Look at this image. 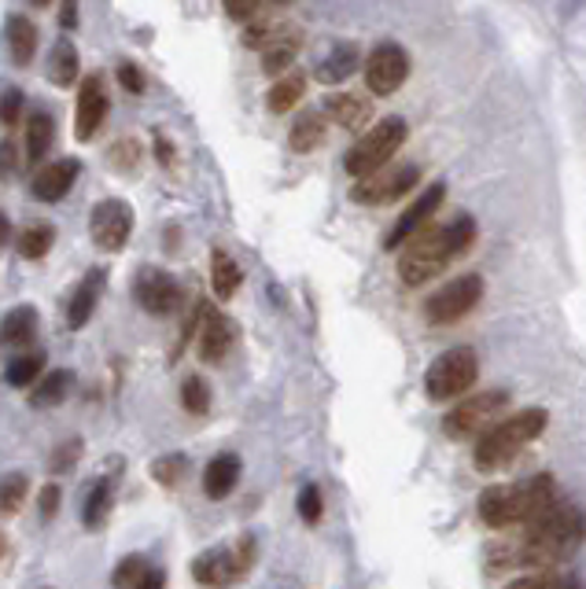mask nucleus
Instances as JSON below:
<instances>
[{
  "label": "nucleus",
  "instance_id": "obj_1",
  "mask_svg": "<svg viewBox=\"0 0 586 589\" xmlns=\"http://www.w3.org/2000/svg\"><path fill=\"white\" fill-rule=\"evenodd\" d=\"M472 243H476V221L469 215L453 218L450 226H436V229L428 226L402 247L399 280L406 284V288H424V284L436 280L453 258L469 255Z\"/></svg>",
  "mask_w": 586,
  "mask_h": 589
},
{
  "label": "nucleus",
  "instance_id": "obj_2",
  "mask_svg": "<svg viewBox=\"0 0 586 589\" xmlns=\"http://www.w3.org/2000/svg\"><path fill=\"white\" fill-rule=\"evenodd\" d=\"M586 538V516L568 501H553L542 516L528 523L524 542L513 550V564L553 571L564 556H572Z\"/></svg>",
  "mask_w": 586,
  "mask_h": 589
},
{
  "label": "nucleus",
  "instance_id": "obj_3",
  "mask_svg": "<svg viewBox=\"0 0 586 589\" xmlns=\"http://www.w3.org/2000/svg\"><path fill=\"white\" fill-rule=\"evenodd\" d=\"M553 501H558L553 475H531L524 483H498L480 494V520L494 527V531H505V527L531 523Z\"/></svg>",
  "mask_w": 586,
  "mask_h": 589
},
{
  "label": "nucleus",
  "instance_id": "obj_4",
  "mask_svg": "<svg viewBox=\"0 0 586 589\" xmlns=\"http://www.w3.org/2000/svg\"><path fill=\"white\" fill-rule=\"evenodd\" d=\"M545 416L542 409H520L513 416H502L494 428H487L476 439V450H472V461H476L480 472H498L502 464H509L524 446L531 439H539L545 431Z\"/></svg>",
  "mask_w": 586,
  "mask_h": 589
},
{
  "label": "nucleus",
  "instance_id": "obj_5",
  "mask_svg": "<svg viewBox=\"0 0 586 589\" xmlns=\"http://www.w3.org/2000/svg\"><path fill=\"white\" fill-rule=\"evenodd\" d=\"M410 137V126L406 118L391 115V118H380L377 126L369 129V134L358 137V145L347 151V159H343V166H347L351 177L366 181L372 174H380L383 166H388L391 159H395V151L406 145Z\"/></svg>",
  "mask_w": 586,
  "mask_h": 589
},
{
  "label": "nucleus",
  "instance_id": "obj_6",
  "mask_svg": "<svg viewBox=\"0 0 586 589\" xmlns=\"http://www.w3.org/2000/svg\"><path fill=\"white\" fill-rule=\"evenodd\" d=\"M480 380V358L472 347H450L443 350L424 372V394L428 402H458L464 399Z\"/></svg>",
  "mask_w": 586,
  "mask_h": 589
},
{
  "label": "nucleus",
  "instance_id": "obj_7",
  "mask_svg": "<svg viewBox=\"0 0 586 589\" xmlns=\"http://www.w3.org/2000/svg\"><path fill=\"white\" fill-rule=\"evenodd\" d=\"M505 405H509V391H480V394H464V399L453 405L443 420V431L453 442L464 439H480L483 431L494 428L502 420Z\"/></svg>",
  "mask_w": 586,
  "mask_h": 589
},
{
  "label": "nucleus",
  "instance_id": "obj_8",
  "mask_svg": "<svg viewBox=\"0 0 586 589\" xmlns=\"http://www.w3.org/2000/svg\"><path fill=\"white\" fill-rule=\"evenodd\" d=\"M480 299H483V277L480 273H461V277L443 284V288L424 302V321L458 324L461 317H469V313L480 307Z\"/></svg>",
  "mask_w": 586,
  "mask_h": 589
},
{
  "label": "nucleus",
  "instance_id": "obj_9",
  "mask_svg": "<svg viewBox=\"0 0 586 589\" xmlns=\"http://www.w3.org/2000/svg\"><path fill=\"white\" fill-rule=\"evenodd\" d=\"M89 236L107 255L123 251L129 236H134V207L123 199H100L93 215H89Z\"/></svg>",
  "mask_w": 586,
  "mask_h": 589
},
{
  "label": "nucleus",
  "instance_id": "obj_10",
  "mask_svg": "<svg viewBox=\"0 0 586 589\" xmlns=\"http://www.w3.org/2000/svg\"><path fill=\"white\" fill-rule=\"evenodd\" d=\"M410 78V53L395 41H383L366 59V85L372 96H395Z\"/></svg>",
  "mask_w": 586,
  "mask_h": 589
},
{
  "label": "nucleus",
  "instance_id": "obj_11",
  "mask_svg": "<svg viewBox=\"0 0 586 589\" xmlns=\"http://www.w3.org/2000/svg\"><path fill=\"white\" fill-rule=\"evenodd\" d=\"M134 299L140 302L145 313H156V317H166L181 307V284L170 277L166 269L145 266L134 280Z\"/></svg>",
  "mask_w": 586,
  "mask_h": 589
},
{
  "label": "nucleus",
  "instance_id": "obj_12",
  "mask_svg": "<svg viewBox=\"0 0 586 589\" xmlns=\"http://www.w3.org/2000/svg\"><path fill=\"white\" fill-rule=\"evenodd\" d=\"M443 196H447V188L443 185H432L428 192H421V199H413L406 210H402V218L391 226L388 232V240H383V247L388 251H399V247H406V243L417 236V232H424L432 226V215L443 207Z\"/></svg>",
  "mask_w": 586,
  "mask_h": 589
},
{
  "label": "nucleus",
  "instance_id": "obj_13",
  "mask_svg": "<svg viewBox=\"0 0 586 589\" xmlns=\"http://www.w3.org/2000/svg\"><path fill=\"white\" fill-rule=\"evenodd\" d=\"M421 181V170L417 166H402V170H388V174H372L366 181H358L351 199L355 203H366V207H380V203H395L402 199L406 192Z\"/></svg>",
  "mask_w": 586,
  "mask_h": 589
},
{
  "label": "nucleus",
  "instance_id": "obj_14",
  "mask_svg": "<svg viewBox=\"0 0 586 589\" xmlns=\"http://www.w3.org/2000/svg\"><path fill=\"white\" fill-rule=\"evenodd\" d=\"M107 89H104V78L100 74H89L78 89V118H74V137L78 140H93L100 129H104V118H107Z\"/></svg>",
  "mask_w": 586,
  "mask_h": 589
},
{
  "label": "nucleus",
  "instance_id": "obj_15",
  "mask_svg": "<svg viewBox=\"0 0 586 589\" xmlns=\"http://www.w3.org/2000/svg\"><path fill=\"white\" fill-rule=\"evenodd\" d=\"M232 343H237V324H232L221 310L204 302V317H199V358L207 365L226 361Z\"/></svg>",
  "mask_w": 586,
  "mask_h": 589
},
{
  "label": "nucleus",
  "instance_id": "obj_16",
  "mask_svg": "<svg viewBox=\"0 0 586 589\" xmlns=\"http://www.w3.org/2000/svg\"><path fill=\"white\" fill-rule=\"evenodd\" d=\"M240 575H244V564H240V556H232L229 550H207L192 561V578L207 589L229 586L232 578H240Z\"/></svg>",
  "mask_w": 586,
  "mask_h": 589
},
{
  "label": "nucleus",
  "instance_id": "obj_17",
  "mask_svg": "<svg viewBox=\"0 0 586 589\" xmlns=\"http://www.w3.org/2000/svg\"><path fill=\"white\" fill-rule=\"evenodd\" d=\"M78 174H82V162H78V159L48 162V166L37 170V177H34V185H30V192H34V196L42 199V203H59L70 188H74Z\"/></svg>",
  "mask_w": 586,
  "mask_h": 589
},
{
  "label": "nucleus",
  "instance_id": "obj_18",
  "mask_svg": "<svg viewBox=\"0 0 586 589\" xmlns=\"http://www.w3.org/2000/svg\"><path fill=\"white\" fill-rule=\"evenodd\" d=\"M104 280H107V269H89L82 284L74 288V294L67 299V328L70 332H82L89 317L96 313V302H100V291H104Z\"/></svg>",
  "mask_w": 586,
  "mask_h": 589
},
{
  "label": "nucleus",
  "instance_id": "obj_19",
  "mask_svg": "<svg viewBox=\"0 0 586 589\" xmlns=\"http://www.w3.org/2000/svg\"><path fill=\"white\" fill-rule=\"evenodd\" d=\"M302 48V30L299 26H273L269 41L262 45V70L266 74H285L296 63Z\"/></svg>",
  "mask_w": 586,
  "mask_h": 589
},
{
  "label": "nucleus",
  "instance_id": "obj_20",
  "mask_svg": "<svg viewBox=\"0 0 586 589\" xmlns=\"http://www.w3.org/2000/svg\"><path fill=\"white\" fill-rule=\"evenodd\" d=\"M325 118L343 129H366L372 118V100L361 93H332L325 100Z\"/></svg>",
  "mask_w": 586,
  "mask_h": 589
},
{
  "label": "nucleus",
  "instance_id": "obj_21",
  "mask_svg": "<svg viewBox=\"0 0 586 589\" xmlns=\"http://www.w3.org/2000/svg\"><path fill=\"white\" fill-rule=\"evenodd\" d=\"M240 483V457L237 453H218L215 461L204 469V494L210 501H221V497H229L237 490Z\"/></svg>",
  "mask_w": 586,
  "mask_h": 589
},
{
  "label": "nucleus",
  "instance_id": "obj_22",
  "mask_svg": "<svg viewBox=\"0 0 586 589\" xmlns=\"http://www.w3.org/2000/svg\"><path fill=\"white\" fill-rule=\"evenodd\" d=\"M325 134H329L325 111H302V115L291 122L288 145H291V151H299V155H310V151H318L325 145Z\"/></svg>",
  "mask_w": 586,
  "mask_h": 589
},
{
  "label": "nucleus",
  "instance_id": "obj_23",
  "mask_svg": "<svg viewBox=\"0 0 586 589\" xmlns=\"http://www.w3.org/2000/svg\"><path fill=\"white\" fill-rule=\"evenodd\" d=\"M4 45L15 67H30V59L37 53V26L26 15H8L4 23Z\"/></svg>",
  "mask_w": 586,
  "mask_h": 589
},
{
  "label": "nucleus",
  "instance_id": "obj_24",
  "mask_svg": "<svg viewBox=\"0 0 586 589\" xmlns=\"http://www.w3.org/2000/svg\"><path fill=\"white\" fill-rule=\"evenodd\" d=\"M37 339V310L34 307H15L0 317V343L4 347H30Z\"/></svg>",
  "mask_w": 586,
  "mask_h": 589
},
{
  "label": "nucleus",
  "instance_id": "obj_25",
  "mask_svg": "<svg viewBox=\"0 0 586 589\" xmlns=\"http://www.w3.org/2000/svg\"><path fill=\"white\" fill-rule=\"evenodd\" d=\"M244 284V273H240L237 258L229 251H210V288H215L218 299H232Z\"/></svg>",
  "mask_w": 586,
  "mask_h": 589
},
{
  "label": "nucleus",
  "instance_id": "obj_26",
  "mask_svg": "<svg viewBox=\"0 0 586 589\" xmlns=\"http://www.w3.org/2000/svg\"><path fill=\"white\" fill-rule=\"evenodd\" d=\"M78 70H82V56H78V45L67 37L56 41L53 48V59H48V78H53V85L67 89L78 81Z\"/></svg>",
  "mask_w": 586,
  "mask_h": 589
},
{
  "label": "nucleus",
  "instance_id": "obj_27",
  "mask_svg": "<svg viewBox=\"0 0 586 589\" xmlns=\"http://www.w3.org/2000/svg\"><path fill=\"white\" fill-rule=\"evenodd\" d=\"M302 96H307V74H302V70H291V74L273 81V89L266 96V107L273 111V115H285V111L296 107Z\"/></svg>",
  "mask_w": 586,
  "mask_h": 589
},
{
  "label": "nucleus",
  "instance_id": "obj_28",
  "mask_svg": "<svg viewBox=\"0 0 586 589\" xmlns=\"http://www.w3.org/2000/svg\"><path fill=\"white\" fill-rule=\"evenodd\" d=\"M56 145V122L48 111H34L30 115V126H26V155L30 162H42L48 151Z\"/></svg>",
  "mask_w": 586,
  "mask_h": 589
},
{
  "label": "nucleus",
  "instance_id": "obj_29",
  "mask_svg": "<svg viewBox=\"0 0 586 589\" xmlns=\"http://www.w3.org/2000/svg\"><path fill=\"white\" fill-rule=\"evenodd\" d=\"M111 501H115V480L104 475V480H96L93 490L85 494V505H82V527H85V531H96V527L107 520Z\"/></svg>",
  "mask_w": 586,
  "mask_h": 589
},
{
  "label": "nucleus",
  "instance_id": "obj_30",
  "mask_svg": "<svg viewBox=\"0 0 586 589\" xmlns=\"http://www.w3.org/2000/svg\"><path fill=\"white\" fill-rule=\"evenodd\" d=\"M355 70H358V48L355 45H336L325 63L318 67V81H325V85H340V81H347Z\"/></svg>",
  "mask_w": 586,
  "mask_h": 589
},
{
  "label": "nucleus",
  "instance_id": "obj_31",
  "mask_svg": "<svg viewBox=\"0 0 586 589\" xmlns=\"http://www.w3.org/2000/svg\"><path fill=\"white\" fill-rule=\"evenodd\" d=\"M53 243H56V229L48 226V221H34V226H26L19 232V255L26 262H37L53 251Z\"/></svg>",
  "mask_w": 586,
  "mask_h": 589
},
{
  "label": "nucleus",
  "instance_id": "obj_32",
  "mask_svg": "<svg viewBox=\"0 0 586 589\" xmlns=\"http://www.w3.org/2000/svg\"><path fill=\"white\" fill-rule=\"evenodd\" d=\"M34 394H30V405L34 409H53V405H59L67 399V391H70V372H48L42 383H34Z\"/></svg>",
  "mask_w": 586,
  "mask_h": 589
},
{
  "label": "nucleus",
  "instance_id": "obj_33",
  "mask_svg": "<svg viewBox=\"0 0 586 589\" xmlns=\"http://www.w3.org/2000/svg\"><path fill=\"white\" fill-rule=\"evenodd\" d=\"M42 369H45V354L42 350H37V354H19L15 361H8V383H12V388H34Z\"/></svg>",
  "mask_w": 586,
  "mask_h": 589
},
{
  "label": "nucleus",
  "instance_id": "obj_34",
  "mask_svg": "<svg viewBox=\"0 0 586 589\" xmlns=\"http://www.w3.org/2000/svg\"><path fill=\"white\" fill-rule=\"evenodd\" d=\"M181 405H185V413H192V416H207L210 388H207L204 376H188V380L181 383Z\"/></svg>",
  "mask_w": 586,
  "mask_h": 589
},
{
  "label": "nucleus",
  "instance_id": "obj_35",
  "mask_svg": "<svg viewBox=\"0 0 586 589\" xmlns=\"http://www.w3.org/2000/svg\"><path fill=\"white\" fill-rule=\"evenodd\" d=\"M30 494V480L23 472H12L0 480V512H19Z\"/></svg>",
  "mask_w": 586,
  "mask_h": 589
},
{
  "label": "nucleus",
  "instance_id": "obj_36",
  "mask_svg": "<svg viewBox=\"0 0 586 589\" xmlns=\"http://www.w3.org/2000/svg\"><path fill=\"white\" fill-rule=\"evenodd\" d=\"M505 589H583V582H575V578L564 571H535L528 578H517V582Z\"/></svg>",
  "mask_w": 586,
  "mask_h": 589
},
{
  "label": "nucleus",
  "instance_id": "obj_37",
  "mask_svg": "<svg viewBox=\"0 0 586 589\" xmlns=\"http://www.w3.org/2000/svg\"><path fill=\"white\" fill-rule=\"evenodd\" d=\"M188 472V457L181 453H170V457H159V461H151V480L163 483V486H177L185 480Z\"/></svg>",
  "mask_w": 586,
  "mask_h": 589
},
{
  "label": "nucleus",
  "instance_id": "obj_38",
  "mask_svg": "<svg viewBox=\"0 0 586 589\" xmlns=\"http://www.w3.org/2000/svg\"><path fill=\"white\" fill-rule=\"evenodd\" d=\"M148 561L145 556H126V561H118V567H115V575H111V586L115 589H137V582L140 578L148 575Z\"/></svg>",
  "mask_w": 586,
  "mask_h": 589
},
{
  "label": "nucleus",
  "instance_id": "obj_39",
  "mask_svg": "<svg viewBox=\"0 0 586 589\" xmlns=\"http://www.w3.org/2000/svg\"><path fill=\"white\" fill-rule=\"evenodd\" d=\"M321 512H325V501H321V490L314 483H307L299 490V516L302 523H321Z\"/></svg>",
  "mask_w": 586,
  "mask_h": 589
},
{
  "label": "nucleus",
  "instance_id": "obj_40",
  "mask_svg": "<svg viewBox=\"0 0 586 589\" xmlns=\"http://www.w3.org/2000/svg\"><path fill=\"white\" fill-rule=\"evenodd\" d=\"M19 118H23V93H19L15 85H8V93L0 96V122L12 129L19 126Z\"/></svg>",
  "mask_w": 586,
  "mask_h": 589
},
{
  "label": "nucleus",
  "instance_id": "obj_41",
  "mask_svg": "<svg viewBox=\"0 0 586 589\" xmlns=\"http://www.w3.org/2000/svg\"><path fill=\"white\" fill-rule=\"evenodd\" d=\"M137 162H140L137 140H118V145L111 148V166L115 170H137Z\"/></svg>",
  "mask_w": 586,
  "mask_h": 589
},
{
  "label": "nucleus",
  "instance_id": "obj_42",
  "mask_svg": "<svg viewBox=\"0 0 586 589\" xmlns=\"http://www.w3.org/2000/svg\"><path fill=\"white\" fill-rule=\"evenodd\" d=\"M78 457H82V439H70L64 446H56V453H53V472H67V469H74L78 464Z\"/></svg>",
  "mask_w": 586,
  "mask_h": 589
},
{
  "label": "nucleus",
  "instance_id": "obj_43",
  "mask_svg": "<svg viewBox=\"0 0 586 589\" xmlns=\"http://www.w3.org/2000/svg\"><path fill=\"white\" fill-rule=\"evenodd\" d=\"M118 81H123V89H126V93H134V96H140L148 89L145 70H140L137 63H123V67H118Z\"/></svg>",
  "mask_w": 586,
  "mask_h": 589
},
{
  "label": "nucleus",
  "instance_id": "obj_44",
  "mask_svg": "<svg viewBox=\"0 0 586 589\" xmlns=\"http://www.w3.org/2000/svg\"><path fill=\"white\" fill-rule=\"evenodd\" d=\"M258 4L262 0H226V15L232 23H248V19L258 12Z\"/></svg>",
  "mask_w": 586,
  "mask_h": 589
},
{
  "label": "nucleus",
  "instance_id": "obj_45",
  "mask_svg": "<svg viewBox=\"0 0 586 589\" xmlns=\"http://www.w3.org/2000/svg\"><path fill=\"white\" fill-rule=\"evenodd\" d=\"M37 509H42L45 520H53V516L59 512V486L56 483L42 486V494H37Z\"/></svg>",
  "mask_w": 586,
  "mask_h": 589
},
{
  "label": "nucleus",
  "instance_id": "obj_46",
  "mask_svg": "<svg viewBox=\"0 0 586 589\" xmlns=\"http://www.w3.org/2000/svg\"><path fill=\"white\" fill-rule=\"evenodd\" d=\"M15 170H19V151L12 140H4V145H0V177H12Z\"/></svg>",
  "mask_w": 586,
  "mask_h": 589
},
{
  "label": "nucleus",
  "instance_id": "obj_47",
  "mask_svg": "<svg viewBox=\"0 0 586 589\" xmlns=\"http://www.w3.org/2000/svg\"><path fill=\"white\" fill-rule=\"evenodd\" d=\"M163 586H166V575L159 571V567H148V575L137 582V589H163Z\"/></svg>",
  "mask_w": 586,
  "mask_h": 589
},
{
  "label": "nucleus",
  "instance_id": "obj_48",
  "mask_svg": "<svg viewBox=\"0 0 586 589\" xmlns=\"http://www.w3.org/2000/svg\"><path fill=\"white\" fill-rule=\"evenodd\" d=\"M59 23H64V30H74V26H78V0H64V12H59Z\"/></svg>",
  "mask_w": 586,
  "mask_h": 589
},
{
  "label": "nucleus",
  "instance_id": "obj_49",
  "mask_svg": "<svg viewBox=\"0 0 586 589\" xmlns=\"http://www.w3.org/2000/svg\"><path fill=\"white\" fill-rule=\"evenodd\" d=\"M156 151H159V159H163V166H174V145H170L163 134L156 137Z\"/></svg>",
  "mask_w": 586,
  "mask_h": 589
},
{
  "label": "nucleus",
  "instance_id": "obj_50",
  "mask_svg": "<svg viewBox=\"0 0 586 589\" xmlns=\"http://www.w3.org/2000/svg\"><path fill=\"white\" fill-rule=\"evenodd\" d=\"M8 236H12V226H8V215H0V247L8 243Z\"/></svg>",
  "mask_w": 586,
  "mask_h": 589
},
{
  "label": "nucleus",
  "instance_id": "obj_51",
  "mask_svg": "<svg viewBox=\"0 0 586 589\" xmlns=\"http://www.w3.org/2000/svg\"><path fill=\"white\" fill-rule=\"evenodd\" d=\"M8 553V538H4V531H0V556Z\"/></svg>",
  "mask_w": 586,
  "mask_h": 589
},
{
  "label": "nucleus",
  "instance_id": "obj_52",
  "mask_svg": "<svg viewBox=\"0 0 586 589\" xmlns=\"http://www.w3.org/2000/svg\"><path fill=\"white\" fill-rule=\"evenodd\" d=\"M30 4H37V8H45V4H53V0H30Z\"/></svg>",
  "mask_w": 586,
  "mask_h": 589
},
{
  "label": "nucleus",
  "instance_id": "obj_53",
  "mask_svg": "<svg viewBox=\"0 0 586 589\" xmlns=\"http://www.w3.org/2000/svg\"><path fill=\"white\" fill-rule=\"evenodd\" d=\"M273 4H280V8H288V4H291V0H273Z\"/></svg>",
  "mask_w": 586,
  "mask_h": 589
}]
</instances>
